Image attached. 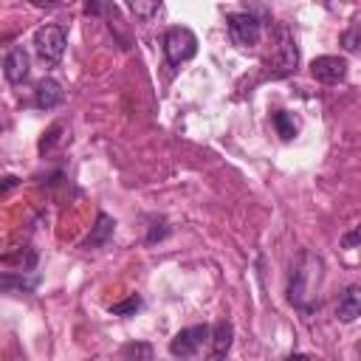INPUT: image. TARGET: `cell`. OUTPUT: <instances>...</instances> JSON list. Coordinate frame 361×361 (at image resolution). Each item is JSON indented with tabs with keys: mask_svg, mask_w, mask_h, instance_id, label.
Wrapping results in <instances>:
<instances>
[{
	"mask_svg": "<svg viewBox=\"0 0 361 361\" xmlns=\"http://www.w3.org/2000/svg\"><path fill=\"white\" fill-rule=\"evenodd\" d=\"M65 45H68V34H65V28L56 25V23H45V25H39V28L34 31V51H37L39 59L48 62V65H56V62L62 59Z\"/></svg>",
	"mask_w": 361,
	"mask_h": 361,
	"instance_id": "2",
	"label": "cell"
},
{
	"mask_svg": "<svg viewBox=\"0 0 361 361\" xmlns=\"http://www.w3.org/2000/svg\"><path fill=\"white\" fill-rule=\"evenodd\" d=\"M336 316H338L341 322H353V319L361 316V285H350V288L341 293V299H338V305H336Z\"/></svg>",
	"mask_w": 361,
	"mask_h": 361,
	"instance_id": "9",
	"label": "cell"
},
{
	"mask_svg": "<svg viewBox=\"0 0 361 361\" xmlns=\"http://www.w3.org/2000/svg\"><path fill=\"white\" fill-rule=\"evenodd\" d=\"M310 73H313V79H319L324 85H336L347 76V59H341V56H316L310 62Z\"/></svg>",
	"mask_w": 361,
	"mask_h": 361,
	"instance_id": "6",
	"label": "cell"
},
{
	"mask_svg": "<svg viewBox=\"0 0 361 361\" xmlns=\"http://www.w3.org/2000/svg\"><path fill=\"white\" fill-rule=\"evenodd\" d=\"M271 42H274V54L268 56V68L274 76H285L296 68L299 62V51H296V39L290 34V28L285 23H276L271 31Z\"/></svg>",
	"mask_w": 361,
	"mask_h": 361,
	"instance_id": "1",
	"label": "cell"
},
{
	"mask_svg": "<svg viewBox=\"0 0 361 361\" xmlns=\"http://www.w3.org/2000/svg\"><path fill=\"white\" fill-rule=\"evenodd\" d=\"M285 361H310V358H307V355H302V353H296V355H288Z\"/></svg>",
	"mask_w": 361,
	"mask_h": 361,
	"instance_id": "20",
	"label": "cell"
},
{
	"mask_svg": "<svg viewBox=\"0 0 361 361\" xmlns=\"http://www.w3.org/2000/svg\"><path fill=\"white\" fill-rule=\"evenodd\" d=\"M113 226H116L113 217H107V214L102 212V214L96 217V228H93V234L85 240V245H99V243H104V240L113 234Z\"/></svg>",
	"mask_w": 361,
	"mask_h": 361,
	"instance_id": "11",
	"label": "cell"
},
{
	"mask_svg": "<svg viewBox=\"0 0 361 361\" xmlns=\"http://www.w3.org/2000/svg\"><path fill=\"white\" fill-rule=\"evenodd\" d=\"M209 327L206 324H195V327H183L180 333H175V338L169 341V353L175 355V358H189V355H195L197 353V347L209 338Z\"/></svg>",
	"mask_w": 361,
	"mask_h": 361,
	"instance_id": "5",
	"label": "cell"
},
{
	"mask_svg": "<svg viewBox=\"0 0 361 361\" xmlns=\"http://www.w3.org/2000/svg\"><path fill=\"white\" fill-rule=\"evenodd\" d=\"M59 130H62V127H59V124H54V127H51V130H48V133L39 138V152H45V149H51V147L56 144V138H59Z\"/></svg>",
	"mask_w": 361,
	"mask_h": 361,
	"instance_id": "17",
	"label": "cell"
},
{
	"mask_svg": "<svg viewBox=\"0 0 361 361\" xmlns=\"http://www.w3.org/2000/svg\"><path fill=\"white\" fill-rule=\"evenodd\" d=\"M28 54H25V48L23 45H14L8 54H6V59H3V73H6V79L11 82V85H20L25 76H28Z\"/></svg>",
	"mask_w": 361,
	"mask_h": 361,
	"instance_id": "7",
	"label": "cell"
},
{
	"mask_svg": "<svg viewBox=\"0 0 361 361\" xmlns=\"http://www.w3.org/2000/svg\"><path fill=\"white\" fill-rule=\"evenodd\" d=\"M226 23H228V37H231L234 45H240V48H254V45L259 42L262 28H259V20H257L254 14H248V11H234V14L226 17Z\"/></svg>",
	"mask_w": 361,
	"mask_h": 361,
	"instance_id": "4",
	"label": "cell"
},
{
	"mask_svg": "<svg viewBox=\"0 0 361 361\" xmlns=\"http://www.w3.org/2000/svg\"><path fill=\"white\" fill-rule=\"evenodd\" d=\"M65 99V93H62V85L56 82V79H39L37 82V90H34V104L39 107V110H51V107H56L59 102Z\"/></svg>",
	"mask_w": 361,
	"mask_h": 361,
	"instance_id": "8",
	"label": "cell"
},
{
	"mask_svg": "<svg viewBox=\"0 0 361 361\" xmlns=\"http://www.w3.org/2000/svg\"><path fill=\"white\" fill-rule=\"evenodd\" d=\"M14 183H17V178H14V175H8V178H6V183H3V192H8Z\"/></svg>",
	"mask_w": 361,
	"mask_h": 361,
	"instance_id": "19",
	"label": "cell"
},
{
	"mask_svg": "<svg viewBox=\"0 0 361 361\" xmlns=\"http://www.w3.org/2000/svg\"><path fill=\"white\" fill-rule=\"evenodd\" d=\"M341 45H344V51H350V54L361 56V23L350 25V28L341 34Z\"/></svg>",
	"mask_w": 361,
	"mask_h": 361,
	"instance_id": "13",
	"label": "cell"
},
{
	"mask_svg": "<svg viewBox=\"0 0 361 361\" xmlns=\"http://www.w3.org/2000/svg\"><path fill=\"white\" fill-rule=\"evenodd\" d=\"M121 355H124L127 361H152V347L144 344V341H138V344H127V347L121 350Z\"/></svg>",
	"mask_w": 361,
	"mask_h": 361,
	"instance_id": "15",
	"label": "cell"
},
{
	"mask_svg": "<svg viewBox=\"0 0 361 361\" xmlns=\"http://www.w3.org/2000/svg\"><path fill=\"white\" fill-rule=\"evenodd\" d=\"M127 8L135 14V17H141V20H149L152 14H158L161 11V3H127Z\"/></svg>",
	"mask_w": 361,
	"mask_h": 361,
	"instance_id": "16",
	"label": "cell"
},
{
	"mask_svg": "<svg viewBox=\"0 0 361 361\" xmlns=\"http://www.w3.org/2000/svg\"><path fill=\"white\" fill-rule=\"evenodd\" d=\"M164 54L169 65H180L197 54V37L183 25H172L164 34Z\"/></svg>",
	"mask_w": 361,
	"mask_h": 361,
	"instance_id": "3",
	"label": "cell"
},
{
	"mask_svg": "<svg viewBox=\"0 0 361 361\" xmlns=\"http://www.w3.org/2000/svg\"><path fill=\"white\" fill-rule=\"evenodd\" d=\"M209 361H223V358H214V355H212V358H209Z\"/></svg>",
	"mask_w": 361,
	"mask_h": 361,
	"instance_id": "21",
	"label": "cell"
},
{
	"mask_svg": "<svg viewBox=\"0 0 361 361\" xmlns=\"http://www.w3.org/2000/svg\"><path fill=\"white\" fill-rule=\"evenodd\" d=\"M231 338H234L231 322L220 319V322L214 324V330H212V355H214V358H223V355L228 353V347H231Z\"/></svg>",
	"mask_w": 361,
	"mask_h": 361,
	"instance_id": "10",
	"label": "cell"
},
{
	"mask_svg": "<svg viewBox=\"0 0 361 361\" xmlns=\"http://www.w3.org/2000/svg\"><path fill=\"white\" fill-rule=\"evenodd\" d=\"M274 127H276V133L285 138V141H290L293 135H296V130H299V124L285 113V110H279V113H274Z\"/></svg>",
	"mask_w": 361,
	"mask_h": 361,
	"instance_id": "12",
	"label": "cell"
},
{
	"mask_svg": "<svg viewBox=\"0 0 361 361\" xmlns=\"http://www.w3.org/2000/svg\"><path fill=\"white\" fill-rule=\"evenodd\" d=\"M358 243H361V226H358L355 231H350V234L341 237V245H344V248H355Z\"/></svg>",
	"mask_w": 361,
	"mask_h": 361,
	"instance_id": "18",
	"label": "cell"
},
{
	"mask_svg": "<svg viewBox=\"0 0 361 361\" xmlns=\"http://www.w3.org/2000/svg\"><path fill=\"white\" fill-rule=\"evenodd\" d=\"M141 305H144V302H141V296H138V293H133V296H127V299H121V302L110 305V313H113V316H133Z\"/></svg>",
	"mask_w": 361,
	"mask_h": 361,
	"instance_id": "14",
	"label": "cell"
}]
</instances>
